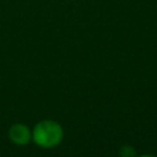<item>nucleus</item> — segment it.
<instances>
[{
  "label": "nucleus",
  "mask_w": 157,
  "mask_h": 157,
  "mask_svg": "<svg viewBox=\"0 0 157 157\" xmlns=\"http://www.w3.org/2000/svg\"><path fill=\"white\" fill-rule=\"evenodd\" d=\"M120 155H123V156H131V155H135V152H134V150L130 146H124L121 148V151H120Z\"/></svg>",
  "instance_id": "nucleus-3"
},
{
  "label": "nucleus",
  "mask_w": 157,
  "mask_h": 157,
  "mask_svg": "<svg viewBox=\"0 0 157 157\" xmlns=\"http://www.w3.org/2000/svg\"><path fill=\"white\" fill-rule=\"evenodd\" d=\"M9 137L13 144L22 146L29 142V140L32 139V132L27 125L17 123V124L11 125L9 130Z\"/></svg>",
  "instance_id": "nucleus-2"
},
{
  "label": "nucleus",
  "mask_w": 157,
  "mask_h": 157,
  "mask_svg": "<svg viewBox=\"0 0 157 157\" xmlns=\"http://www.w3.org/2000/svg\"><path fill=\"white\" fill-rule=\"evenodd\" d=\"M64 137L61 125L54 120L45 119L36 124L32 131V140L36 145L43 148H52L58 146Z\"/></svg>",
  "instance_id": "nucleus-1"
}]
</instances>
